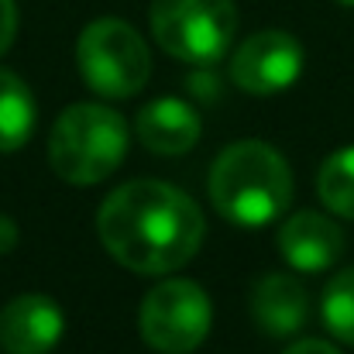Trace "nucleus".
<instances>
[{
    "instance_id": "1",
    "label": "nucleus",
    "mask_w": 354,
    "mask_h": 354,
    "mask_svg": "<svg viewBox=\"0 0 354 354\" xmlns=\"http://www.w3.org/2000/svg\"><path fill=\"white\" fill-rule=\"evenodd\" d=\"M97 231L124 268L165 275L200 251L203 214L183 189L162 179H134L104 200Z\"/></svg>"
},
{
    "instance_id": "2",
    "label": "nucleus",
    "mask_w": 354,
    "mask_h": 354,
    "mask_svg": "<svg viewBox=\"0 0 354 354\" xmlns=\"http://www.w3.org/2000/svg\"><path fill=\"white\" fill-rule=\"evenodd\" d=\"M214 207L241 227H265L292 200V172L265 141L227 145L210 169Z\"/></svg>"
},
{
    "instance_id": "3",
    "label": "nucleus",
    "mask_w": 354,
    "mask_h": 354,
    "mask_svg": "<svg viewBox=\"0 0 354 354\" xmlns=\"http://www.w3.org/2000/svg\"><path fill=\"white\" fill-rule=\"evenodd\" d=\"M127 155V124L114 107L73 104L55 120L48 138V162L59 179L73 186H97L114 176Z\"/></svg>"
},
{
    "instance_id": "4",
    "label": "nucleus",
    "mask_w": 354,
    "mask_h": 354,
    "mask_svg": "<svg viewBox=\"0 0 354 354\" xmlns=\"http://www.w3.org/2000/svg\"><path fill=\"white\" fill-rule=\"evenodd\" d=\"M76 62L83 83L111 100L134 97L151 73V55L141 35L118 17H100L83 28L76 45Z\"/></svg>"
},
{
    "instance_id": "5",
    "label": "nucleus",
    "mask_w": 354,
    "mask_h": 354,
    "mask_svg": "<svg viewBox=\"0 0 354 354\" xmlns=\"http://www.w3.org/2000/svg\"><path fill=\"white\" fill-rule=\"evenodd\" d=\"M237 31L234 0H155L151 35L179 62H217Z\"/></svg>"
},
{
    "instance_id": "6",
    "label": "nucleus",
    "mask_w": 354,
    "mask_h": 354,
    "mask_svg": "<svg viewBox=\"0 0 354 354\" xmlns=\"http://www.w3.org/2000/svg\"><path fill=\"white\" fill-rule=\"evenodd\" d=\"M210 299L189 279L158 282L138 310V330L158 354H189L210 334Z\"/></svg>"
},
{
    "instance_id": "7",
    "label": "nucleus",
    "mask_w": 354,
    "mask_h": 354,
    "mask_svg": "<svg viewBox=\"0 0 354 354\" xmlns=\"http://www.w3.org/2000/svg\"><path fill=\"white\" fill-rule=\"evenodd\" d=\"M303 73V45L286 31L251 35L231 59V80L244 93L272 97L289 90Z\"/></svg>"
},
{
    "instance_id": "8",
    "label": "nucleus",
    "mask_w": 354,
    "mask_h": 354,
    "mask_svg": "<svg viewBox=\"0 0 354 354\" xmlns=\"http://www.w3.org/2000/svg\"><path fill=\"white\" fill-rule=\"evenodd\" d=\"M62 310L41 296L24 292L0 310V348L7 354H48L62 337Z\"/></svg>"
},
{
    "instance_id": "9",
    "label": "nucleus",
    "mask_w": 354,
    "mask_h": 354,
    "mask_svg": "<svg viewBox=\"0 0 354 354\" xmlns=\"http://www.w3.org/2000/svg\"><path fill=\"white\" fill-rule=\"evenodd\" d=\"M279 251L299 272H324L344 254V231L317 210H299L279 227Z\"/></svg>"
},
{
    "instance_id": "10",
    "label": "nucleus",
    "mask_w": 354,
    "mask_h": 354,
    "mask_svg": "<svg viewBox=\"0 0 354 354\" xmlns=\"http://www.w3.org/2000/svg\"><path fill=\"white\" fill-rule=\"evenodd\" d=\"M134 131L148 151L183 155L200 141V114L179 97H155L138 111Z\"/></svg>"
},
{
    "instance_id": "11",
    "label": "nucleus",
    "mask_w": 354,
    "mask_h": 354,
    "mask_svg": "<svg viewBox=\"0 0 354 354\" xmlns=\"http://www.w3.org/2000/svg\"><path fill=\"white\" fill-rule=\"evenodd\" d=\"M310 299L292 275H265L251 289V317L272 337H289L306 324Z\"/></svg>"
},
{
    "instance_id": "12",
    "label": "nucleus",
    "mask_w": 354,
    "mask_h": 354,
    "mask_svg": "<svg viewBox=\"0 0 354 354\" xmlns=\"http://www.w3.org/2000/svg\"><path fill=\"white\" fill-rule=\"evenodd\" d=\"M35 131L31 90L7 69H0V151L21 148Z\"/></svg>"
},
{
    "instance_id": "13",
    "label": "nucleus",
    "mask_w": 354,
    "mask_h": 354,
    "mask_svg": "<svg viewBox=\"0 0 354 354\" xmlns=\"http://www.w3.org/2000/svg\"><path fill=\"white\" fill-rule=\"evenodd\" d=\"M317 193L327 210L354 221V145L334 151L324 162V169L317 176Z\"/></svg>"
},
{
    "instance_id": "14",
    "label": "nucleus",
    "mask_w": 354,
    "mask_h": 354,
    "mask_svg": "<svg viewBox=\"0 0 354 354\" xmlns=\"http://www.w3.org/2000/svg\"><path fill=\"white\" fill-rule=\"evenodd\" d=\"M324 324L327 330L344 341V344H354V268H344L337 272L327 289H324Z\"/></svg>"
},
{
    "instance_id": "15",
    "label": "nucleus",
    "mask_w": 354,
    "mask_h": 354,
    "mask_svg": "<svg viewBox=\"0 0 354 354\" xmlns=\"http://www.w3.org/2000/svg\"><path fill=\"white\" fill-rule=\"evenodd\" d=\"M17 35V3L14 0H0V55L10 48Z\"/></svg>"
},
{
    "instance_id": "16",
    "label": "nucleus",
    "mask_w": 354,
    "mask_h": 354,
    "mask_svg": "<svg viewBox=\"0 0 354 354\" xmlns=\"http://www.w3.org/2000/svg\"><path fill=\"white\" fill-rule=\"evenodd\" d=\"M282 354H341V351L334 344H327V341H299V344L286 348Z\"/></svg>"
},
{
    "instance_id": "17",
    "label": "nucleus",
    "mask_w": 354,
    "mask_h": 354,
    "mask_svg": "<svg viewBox=\"0 0 354 354\" xmlns=\"http://www.w3.org/2000/svg\"><path fill=\"white\" fill-rule=\"evenodd\" d=\"M337 3H344V7H354V0H337Z\"/></svg>"
}]
</instances>
